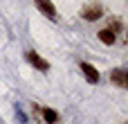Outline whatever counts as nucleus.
<instances>
[{
	"label": "nucleus",
	"mask_w": 128,
	"mask_h": 124,
	"mask_svg": "<svg viewBox=\"0 0 128 124\" xmlns=\"http://www.w3.org/2000/svg\"><path fill=\"white\" fill-rule=\"evenodd\" d=\"M101 14H104V5H101V2H88V5H83V7H81V18H83V20H88V23L99 20V18H101Z\"/></svg>",
	"instance_id": "f257e3e1"
},
{
	"label": "nucleus",
	"mask_w": 128,
	"mask_h": 124,
	"mask_svg": "<svg viewBox=\"0 0 128 124\" xmlns=\"http://www.w3.org/2000/svg\"><path fill=\"white\" fill-rule=\"evenodd\" d=\"M110 84H115L117 88H126L128 86V75L124 68H115L110 70Z\"/></svg>",
	"instance_id": "f03ea898"
},
{
	"label": "nucleus",
	"mask_w": 128,
	"mask_h": 124,
	"mask_svg": "<svg viewBox=\"0 0 128 124\" xmlns=\"http://www.w3.org/2000/svg\"><path fill=\"white\" fill-rule=\"evenodd\" d=\"M25 56H27V61H29V63H32L34 68H38V70H43V72H47V70H50V63H47L45 59H40V56H38V54H36L34 50H29V52H27Z\"/></svg>",
	"instance_id": "7ed1b4c3"
},
{
	"label": "nucleus",
	"mask_w": 128,
	"mask_h": 124,
	"mask_svg": "<svg viewBox=\"0 0 128 124\" xmlns=\"http://www.w3.org/2000/svg\"><path fill=\"white\" fill-rule=\"evenodd\" d=\"M36 2V7L47 16V18H56V7L52 5V0H34Z\"/></svg>",
	"instance_id": "20e7f679"
},
{
	"label": "nucleus",
	"mask_w": 128,
	"mask_h": 124,
	"mask_svg": "<svg viewBox=\"0 0 128 124\" xmlns=\"http://www.w3.org/2000/svg\"><path fill=\"white\" fill-rule=\"evenodd\" d=\"M81 70H83V75H86V79L90 81V84H97L99 81V70L94 68V66H90V63H81Z\"/></svg>",
	"instance_id": "39448f33"
},
{
	"label": "nucleus",
	"mask_w": 128,
	"mask_h": 124,
	"mask_svg": "<svg viewBox=\"0 0 128 124\" xmlns=\"http://www.w3.org/2000/svg\"><path fill=\"white\" fill-rule=\"evenodd\" d=\"M97 36H99V41H101L104 45H112V43L117 41V36H115V34H112L110 29H101V32H99Z\"/></svg>",
	"instance_id": "423d86ee"
},
{
	"label": "nucleus",
	"mask_w": 128,
	"mask_h": 124,
	"mask_svg": "<svg viewBox=\"0 0 128 124\" xmlns=\"http://www.w3.org/2000/svg\"><path fill=\"white\" fill-rule=\"evenodd\" d=\"M40 113H43V120L47 124H56L58 122V113H56L54 108H40Z\"/></svg>",
	"instance_id": "0eeeda50"
},
{
	"label": "nucleus",
	"mask_w": 128,
	"mask_h": 124,
	"mask_svg": "<svg viewBox=\"0 0 128 124\" xmlns=\"http://www.w3.org/2000/svg\"><path fill=\"white\" fill-rule=\"evenodd\" d=\"M119 29H122V18H112V29H110V32L117 34Z\"/></svg>",
	"instance_id": "6e6552de"
}]
</instances>
